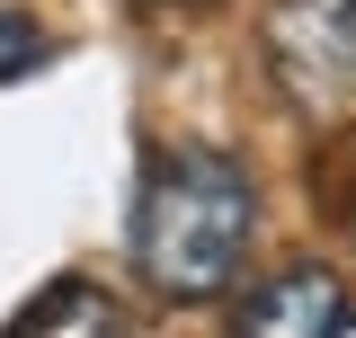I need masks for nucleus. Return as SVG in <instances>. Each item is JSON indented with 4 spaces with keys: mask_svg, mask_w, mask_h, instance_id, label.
Instances as JSON below:
<instances>
[{
    "mask_svg": "<svg viewBox=\"0 0 356 338\" xmlns=\"http://www.w3.org/2000/svg\"><path fill=\"white\" fill-rule=\"evenodd\" d=\"M250 232H259V196H250L241 161L170 152L134 205V267L161 303H214L250 267Z\"/></svg>",
    "mask_w": 356,
    "mask_h": 338,
    "instance_id": "f257e3e1",
    "label": "nucleus"
},
{
    "mask_svg": "<svg viewBox=\"0 0 356 338\" xmlns=\"http://www.w3.org/2000/svg\"><path fill=\"white\" fill-rule=\"evenodd\" d=\"M267 72L303 116H339L356 98V0H276Z\"/></svg>",
    "mask_w": 356,
    "mask_h": 338,
    "instance_id": "f03ea898",
    "label": "nucleus"
},
{
    "mask_svg": "<svg viewBox=\"0 0 356 338\" xmlns=\"http://www.w3.org/2000/svg\"><path fill=\"white\" fill-rule=\"evenodd\" d=\"M339 321H348L339 276L330 267H285V276H267L259 294L241 303L232 338H339Z\"/></svg>",
    "mask_w": 356,
    "mask_h": 338,
    "instance_id": "7ed1b4c3",
    "label": "nucleus"
},
{
    "mask_svg": "<svg viewBox=\"0 0 356 338\" xmlns=\"http://www.w3.org/2000/svg\"><path fill=\"white\" fill-rule=\"evenodd\" d=\"M9 338H125V312H116L107 285L63 276V285H44V294L9 321Z\"/></svg>",
    "mask_w": 356,
    "mask_h": 338,
    "instance_id": "20e7f679",
    "label": "nucleus"
},
{
    "mask_svg": "<svg viewBox=\"0 0 356 338\" xmlns=\"http://www.w3.org/2000/svg\"><path fill=\"white\" fill-rule=\"evenodd\" d=\"M44 63V27L27 9H0V81H18V72H36Z\"/></svg>",
    "mask_w": 356,
    "mask_h": 338,
    "instance_id": "39448f33",
    "label": "nucleus"
},
{
    "mask_svg": "<svg viewBox=\"0 0 356 338\" xmlns=\"http://www.w3.org/2000/svg\"><path fill=\"white\" fill-rule=\"evenodd\" d=\"M339 338H356V312H348V321H339Z\"/></svg>",
    "mask_w": 356,
    "mask_h": 338,
    "instance_id": "423d86ee",
    "label": "nucleus"
}]
</instances>
